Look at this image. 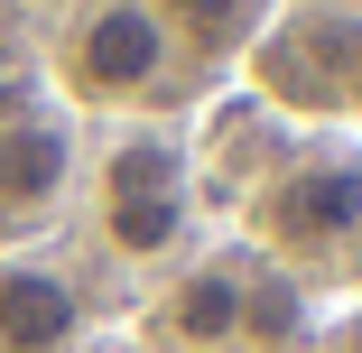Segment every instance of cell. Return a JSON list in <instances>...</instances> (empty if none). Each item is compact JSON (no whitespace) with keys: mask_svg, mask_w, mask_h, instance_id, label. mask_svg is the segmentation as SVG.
<instances>
[{"mask_svg":"<svg viewBox=\"0 0 362 353\" xmlns=\"http://www.w3.org/2000/svg\"><path fill=\"white\" fill-rule=\"evenodd\" d=\"M242 316H251V251H214V260H186L158 298V335L177 353H233L242 344Z\"/></svg>","mask_w":362,"mask_h":353,"instance_id":"52a82bcc","label":"cell"},{"mask_svg":"<svg viewBox=\"0 0 362 353\" xmlns=\"http://www.w3.org/2000/svg\"><path fill=\"white\" fill-rule=\"evenodd\" d=\"M93 177V233L130 270H168L195 242V139L177 121H112L103 149H84Z\"/></svg>","mask_w":362,"mask_h":353,"instance_id":"3957f363","label":"cell"},{"mask_svg":"<svg viewBox=\"0 0 362 353\" xmlns=\"http://www.w3.org/2000/svg\"><path fill=\"white\" fill-rule=\"evenodd\" d=\"M93 325L84 279L47 251H0V353H75Z\"/></svg>","mask_w":362,"mask_h":353,"instance_id":"8992f818","label":"cell"},{"mask_svg":"<svg viewBox=\"0 0 362 353\" xmlns=\"http://www.w3.org/2000/svg\"><path fill=\"white\" fill-rule=\"evenodd\" d=\"M47 84H56V112L75 121H177L204 93V75L177 56L149 0H75L56 19Z\"/></svg>","mask_w":362,"mask_h":353,"instance_id":"6da1fadb","label":"cell"},{"mask_svg":"<svg viewBox=\"0 0 362 353\" xmlns=\"http://www.w3.org/2000/svg\"><path fill=\"white\" fill-rule=\"evenodd\" d=\"M0 10H75V0H0Z\"/></svg>","mask_w":362,"mask_h":353,"instance_id":"9c48e42d","label":"cell"},{"mask_svg":"<svg viewBox=\"0 0 362 353\" xmlns=\"http://www.w3.org/2000/svg\"><path fill=\"white\" fill-rule=\"evenodd\" d=\"M242 75H251L260 112H279L288 130L362 139V0H288Z\"/></svg>","mask_w":362,"mask_h":353,"instance_id":"277c9868","label":"cell"},{"mask_svg":"<svg viewBox=\"0 0 362 353\" xmlns=\"http://www.w3.org/2000/svg\"><path fill=\"white\" fill-rule=\"evenodd\" d=\"M242 242L279 279H353L362 270V139L298 130L279 168L242 195Z\"/></svg>","mask_w":362,"mask_h":353,"instance_id":"7a4b0ae2","label":"cell"},{"mask_svg":"<svg viewBox=\"0 0 362 353\" xmlns=\"http://www.w3.org/2000/svg\"><path fill=\"white\" fill-rule=\"evenodd\" d=\"M84 186V121L56 103L0 112V251H19L37 224L65 214V195Z\"/></svg>","mask_w":362,"mask_h":353,"instance_id":"5b68a950","label":"cell"},{"mask_svg":"<svg viewBox=\"0 0 362 353\" xmlns=\"http://www.w3.org/2000/svg\"><path fill=\"white\" fill-rule=\"evenodd\" d=\"M149 10L168 19L177 56L214 84V75H242V65H251V47L279 28V10H288V0H149Z\"/></svg>","mask_w":362,"mask_h":353,"instance_id":"ba28073f","label":"cell"}]
</instances>
